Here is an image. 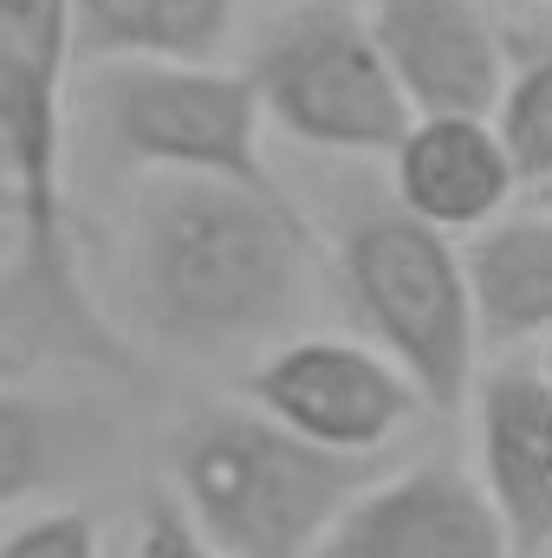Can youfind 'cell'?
<instances>
[{"label":"cell","mask_w":552,"mask_h":558,"mask_svg":"<svg viewBox=\"0 0 552 558\" xmlns=\"http://www.w3.org/2000/svg\"><path fill=\"white\" fill-rule=\"evenodd\" d=\"M325 279L319 228L286 189L137 175L118 208L124 318L169 357L228 364L305 331Z\"/></svg>","instance_id":"obj_1"},{"label":"cell","mask_w":552,"mask_h":558,"mask_svg":"<svg viewBox=\"0 0 552 558\" xmlns=\"http://www.w3.org/2000/svg\"><path fill=\"white\" fill-rule=\"evenodd\" d=\"M169 500L221 558H312L338 513L384 474L248 403H202L163 441Z\"/></svg>","instance_id":"obj_2"},{"label":"cell","mask_w":552,"mask_h":558,"mask_svg":"<svg viewBox=\"0 0 552 558\" xmlns=\"http://www.w3.org/2000/svg\"><path fill=\"white\" fill-rule=\"evenodd\" d=\"M332 267L364 338L410 371L422 403L442 416L461 410L481 371V325L455 234L429 228L397 195L351 202L332 234Z\"/></svg>","instance_id":"obj_3"},{"label":"cell","mask_w":552,"mask_h":558,"mask_svg":"<svg viewBox=\"0 0 552 558\" xmlns=\"http://www.w3.org/2000/svg\"><path fill=\"white\" fill-rule=\"evenodd\" d=\"M72 111L131 175H228L286 189L267 156V111L248 65L221 59H85Z\"/></svg>","instance_id":"obj_4"},{"label":"cell","mask_w":552,"mask_h":558,"mask_svg":"<svg viewBox=\"0 0 552 558\" xmlns=\"http://www.w3.org/2000/svg\"><path fill=\"white\" fill-rule=\"evenodd\" d=\"M248 78L267 124L319 156L391 162L416 124L358 0H286L248 52Z\"/></svg>","instance_id":"obj_5"},{"label":"cell","mask_w":552,"mask_h":558,"mask_svg":"<svg viewBox=\"0 0 552 558\" xmlns=\"http://www.w3.org/2000/svg\"><path fill=\"white\" fill-rule=\"evenodd\" d=\"M79 78L72 0H0V175L20 189V260L39 305L72 312L65 228V124Z\"/></svg>","instance_id":"obj_6"},{"label":"cell","mask_w":552,"mask_h":558,"mask_svg":"<svg viewBox=\"0 0 552 558\" xmlns=\"http://www.w3.org/2000/svg\"><path fill=\"white\" fill-rule=\"evenodd\" d=\"M248 397L286 428L325 448H345V454L397 448L404 428L429 410L410 371L384 344L332 338V331H299V338H279L274 351H261L248 371Z\"/></svg>","instance_id":"obj_7"},{"label":"cell","mask_w":552,"mask_h":558,"mask_svg":"<svg viewBox=\"0 0 552 558\" xmlns=\"http://www.w3.org/2000/svg\"><path fill=\"white\" fill-rule=\"evenodd\" d=\"M312 558H520L514 533L455 454H422L384 468L319 539Z\"/></svg>","instance_id":"obj_8"},{"label":"cell","mask_w":552,"mask_h":558,"mask_svg":"<svg viewBox=\"0 0 552 558\" xmlns=\"http://www.w3.org/2000/svg\"><path fill=\"white\" fill-rule=\"evenodd\" d=\"M364 13L416 118L429 111L494 118L514 46L488 0H364Z\"/></svg>","instance_id":"obj_9"},{"label":"cell","mask_w":552,"mask_h":558,"mask_svg":"<svg viewBox=\"0 0 552 558\" xmlns=\"http://www.w3.org/2000/svg\"><path fill=\"white\" fill-rule=\"evenodd\" d=\"M520 189V162L488 111H429L391 149V195L442 234L488 228Z\"/></svg>","instance_id":"obj_10"},{"label":"cell","mask_w":552,"mask_h":558,"mask_svg":"<svg viewBox=\"0 0 552 558\" xmlns=\"http://www.w3.org/2000/svg\"><path fill=\"white\" fill-rule=\"evenodd\" d=\"M475 474L494 494L514 553H552V384L540 364L475 377Z\"/></svg>","instance_id":"obj_11"},{"label":"cell","mask_w":552,"mask_h":558,"mask_svg":"<svg viewBox=\"0 0 552 558\" xmlns=\"http://www.w3.org/2000/svg\"><path fill=\"white\" fill-rule=\"evenodd\" d=\"M468 292H475V325L481 351H527L552 338V215L507 208L488 228L468 234L461 247Z\"/></svg>","instance_id":"obj_12"},{"label":"cell","mask_w":552,"mask_h":558,"mask_svg":"<svg viewBox=\"0 0 552 558\" xmlns=\"http://www.w3.org/2000/svg\"><path fill=\"white\" fill-rule=\"evenodd\" d=\"M241 0H72L79 59H221Z\"/></svg>","instance_id":"obj_13"},{"label":"cell","mask_w":552,"mask_h":558,"mask_svg":"<svg viewBox=\"0 0 552 558\" xmlns=\"http://www.w3.org/2000/svg\"><path fill=\"white\" fill-rule=\"evenodd\" d=\"M494 124L520 162V182H547L552 175V39H527L507 65V85H501V105H494Z\"/></svg>","instance_id":"obj_14"},{"label":"cell","mask_w":552,"mask_h":558,"mask_svg":"<svg viewBox=\"0 0 552 558\" xmlns=\"http://www.w3.org/2000/svg\"><path fill=\"white\" fill-rule=\"evenodd\" d=\"M59 474V416L33 390H0V507L46 494Z\"/></svg>","instance_id":"obj_15"},{"label":"cell","mask_w":552,"mask_h":558,"mask_svg":"<svg viewBox=\"0 0 552 558\" xmlns=\"http://www.w3.org/2000/svg\"><path fill=\"white\" fill-rule=\"evenodd\" d=\"M0 558H105L98 553V520L79 507H52L0 533Z\"/></svg>","instance_id":"obj_16"},{"label":"cell","mask_w":552,"mask_h":558,"mask_svg":"<svg viewBox=\"0 0 552 558\" xmlns=\"http://www.w3.org/2000/svg\"><path fill=\"white\" fill-rule=\"evenodd\" d=\"M131 558H221V553H215V546L189 526V513H182L176 500H156V507L143 513Z\"/></svg>","instance_id":"obj_17"},{"label":"cell","mask_w":552,"mask_h":558,"mask_svg":"<svg viewBox=\"0 0 552 558\" xmlns=\"http://www.w3.org/2000/svg\"><path fill=\"white\" fill-rule=\"evenodd\" d=\"M533 202H540V208L552 215V175H547V182H533Z\"/></svg>","instance_id":"obj_18"},{"label":"cell","mask_w":552,"mask_h":558,"mask_svg":"<svg viewBox=\"0 0 552 558\" xmlns=\"http://www.w3.org/2000/svg\"><path fill=\"white\" fill-rule=\"evenodd\" d=\"M540 371H547V384H552V338L540 344Z\"/></svg>","instance_id":"obj_19"},{"label":"cell","mask_w":552,"mask_h":558,"mask_svg":"<svg viewBox=\"0 0 552 558\" xmlns=\"http://www.w3.org/2000/svg\"><path fill=\"white\" fill-rule=\"evenodd\" d=\"M547 558H552V553H547Z\"/></svg>","instance_id":"obj_20"}]
</instances>
